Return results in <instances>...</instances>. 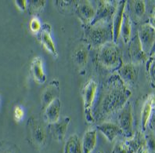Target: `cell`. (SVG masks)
Returning <instances> with one entry per match:
<instances>
[{
    "instance_id": "obj_1",
    "label": "cell",
    "mask_w": 155,
    "mask_h": 153,
    "mask_svg": "<svg viewBox=\"0 0 155 153\" xmlns=\"http://www.w3.org/2000/svg\"><path fill=\"white\" fill-rule=\"evenodd\" d=\"M132 93L119 76L110 77L102 91L98 104V111L102 116L113 114L126 104Z\"/></svg>"
},
{
    "instance_id": "obj_2",
    "label": "cell",
    "mask_w": 155,
    "mask_h": 153,
    "mask_svg": "<svg viewBox=\"0 0 155 153\" xmlns=\"http://www.w3.org/2000/svg\"><path fill=\"white\" fill-rule=\"evenodd\" d=\"M86 36L95 46H102L107 42H114L113 25H110L108 21L89 25L86 29Z\"/></svg>"
},
{
    "instance_id": "obj_3",
    "label": "cell",
    "mask_w": 155,
    "mask_h": 153,
    "mask_svg": "<svg viewBox=\"0 0 155 153\" xmlns=\"http://www.w3.org/2000/svg\"><path fill=\"white\" fill-rule=\"evenodd\" d=\"M100 62L108 68H119L122 65L121 55L119 48L115 42H110L101 46L99 53Z\"/></svg>"
},
{
    "instance_id": "obj_4",
    "label": "cell",
    "mask_w": 155,
    "mask_h": 153,
    "mask_svg": "<svg viewBox=\"0 0 155 153\" xmlns=\"http://www.w3.org/2000/svg\"><path fill=\"white\" fill-rule=\"evenodd\" d=\"M97 84L93 80H89L85 84L82 90L85 119L88 123H93L95 120L93 113V107L97 97Z\"/></svg>"
},
{
    "instance_id": "obj_5",
    "label": "cell",
    "mask_w": 155,
    "mask_h": 153,
    "mask_svg": "<svg viewBox=\"0 0 155 153\" xmlns=\"http://www.w3.org/2000/svg\"><path fill=\"white\" fill-rule=\"evenodd\" d=\"M118 126L123 131L124 136L127 138H133L134 136L133 132V108L130 102H127L118 113Z\"/></svg>"
},
{
    "instance_id": "obj_6",
    "label": "cell",
    "mask_w": 155,
    "mask_h": 153,
    "mask_svg": "<svg viewBox=\"0 0 155 153\" xmlns=\"http://www.w3.org/2000/svg\"><path fill=\"white\" fill-rule=\"evenodd\" d=\"M137 35L146 54L149 53L153 49L154 44L155 30L150 26L149 24H147L140 27Z\"/></svg>"
},
{
    "instance_id": "obj_7",
    "label": "cell",
    "mask_w": 155,
    "mask_h": 153,
    "mask_svg": "<svg viewBox=\"0 0 155 153\" xmlns=\"http://www.w3.org/2000/svg\"><path fill=\"white\" fill-rule=\"evenodd\" d=\"M97 6L96 15L94 19L90 25H93L96 23L102 22V21H108V19L114 17L116 11V7L111 4V2L108 1H101L99 2Z\"/></svg>"
},
{
    "instance_id": "obj_8",
    "label": "cell",
    "mask_w": 155,
    "mask_h": 153,
    "mask_svg": "<svg viewBox=\"0 0 155 153\" xmlns=\"http://www.w3.org/2000/svg\"><path fill=\"white\" fill-rule=\"evenodd\" d=\"M31 137L33 144L37 148H42L46 141V132L42 124L33 121L31 126Z\"/></svg>"
},
{
    "instance_id": "obj_9",
    "label": "cell",
    "mask_w": 155,
    "mask_h": 153,
    "mask_svg": "<svg viewBox=\"0 0 155 153\" xmlns=\"http://www.w3.org/2000/svg\"><path fill=\"white\" fill-rule=\"evenodd\" d=\"M70 117H64V119L57 121L53 124H49V131L51 135L57 141H62L64 138L65 134L68 131V125L70 123Z\"/></svg>"
},
{
    "instance_id": "obj_10",
    "label": "cell",
    "mask_w": 155,
    "mask_h": 153,
    "mask_svg": "<svg viewBox=\"0 0 155 153\" xmlns=\"http://www.w3.org/2000/svg\"><path fill=\"white\" fill-rule=\"evenodd\" d=\"M61 111V101L59 98L55 99L45 108L44 119L49 124L57 123L60 119Z\"/></svg>"
},
{
    "instance_id": "obj_11",
    "label": "cell",
    "mask_w": 155,
    "mask_h": 153,
    "mask_svg": "<svg viewBox=\"0 0 155 153\" xmlns=\"http://www.w3.org/2000/svg\"><path fill=\"white\" fill-rule=\"evenodd\" d=\"M126 6V1H121L119 2L117 7L116 8V11L114 15L113 20V36H114V42L118 40L121 33V27L122 25L123 17L125 13V8Z\"/></svg>"
},
{
    "instance_id": "obj_12",
    "label": "cell",
    "mask_w": 155,
    "mask_h": 153,
    "mask_svg": "<svg viewBox=\"0 0 155 153\" xmlns=\"http://www.w3.org/2000/svg\"><path fill=\"white\" fill-rule=\"evenodd\" d=\"M129 54L133 64H140L145 61L146 53L143 49L138 35L132 39L129 45Z\"/></svg>"
},
{
    "instance_id": "obj_13",
    "label": "cell",
    "mask_w": 155,
    "mask_h": 153,
    "mask_svg": "<svg viewBox=\"0 0 155 153\" xmlns=\"http://www.w3.org/2000/svg\"><path fill=\"white\" fill-rule=\"evenodd\" d=\"M97 130L100 131L106 137L109 141L113 142L115 138L118 136H124L123 131L118 125L113 123H104L98 125L97 127Z\"/></svg>"
},
{
    "instance_id": "obj_14",
    "label": "cell",
    "mask_w": 155,
    "mask_h": 153,
    "mask_svg": "<svg viewBox=\"0 0 155 153\" xmlns=\"http://www.w3.org/2000/svg\"><path fill=\"white\" fill-rule=\"evenodd\" d=\"M40 41L43 45L45 49H47L49 53H52L55 57H57V51L56 49L55 44L51 37V32L50 28L47 24H45L42 27V29L40 31Z\"/></svg>"
},
{
    "instance_id": "obj_15",
    "label": "cell",
    "mask_w": 155,
    "mask_h": 153,
    "mask_svg": "<svg viewBox=\"0 0 155 153\" xmlns=\"http://www.w3.org/2000/svg\"><path fill=\"white\" fill-rule=\"evenodd\" d=\"M76 12L78 17L85 25H90L96 15L95 9L92 6V5L87 2L78 4L77 6Z\"/></svg>"
},
{
    "instance_id": "obj_16",
    "label": "cell",
    "mask_w": 155,
    "mask_h": 153,
    "mask_svg": "<svg viewBox=\"0 0 155 153\" xmlns=\"http://www.w3.org/2000/svg\"><path fill=\"white\" fill-rule=\"evenodd\" d=\"M126 143L134 153H149L146 137L141 133H136L130 140L127 141Z\"/></svg>"
},
{
    "instance_id": "obj_17",
    "label": "cell",
    "mask_w": 155,
    "mask_h": 153,
    "mask_svg": "<svg viewBox=\"0 0 155 153\" xmlns=\"http://www.w3.org/2000/svg\"><path fill=\"white\" fill-rule=\"evenodd\" d=\"M60 87L59 83L57 81L51 83L44 90L42 96V104L43 108H46L52 101L55 99L59 98Z\"/></svg>"
},
{
    "instance_id": "obj_18",
    "label": "cell",
    "mask_w": 155,
    "mask_h": 153,
    "mask_svg": "<svg viewBox=\"0 0 155 153\" xmlns=\"http://www.w3.org/2000/svg\"><path fill=\"white\" fill-rule=\"evenodd\" d=\"M31 72L35 81L38 83H44L46 80V76L43 68L42 57H36L33 59L31 65Z\"/></svg>"
},
{
    "instance_id": "obj_19",
    "label": "cell",
    "mask_w": 155,
    "mask_h": 153,
    "mask_svg": "<svg viewBox=\"0 0 155 153\" xmlns=\"http://www.w3.org/2000/svg\"><path fill=\"white\" fill-rule=\"evenodd\" d=\"M97 143V132L96 130H89L84 134L81 141L83 153H92Z\"/></svg>"
},
{
    "instance_id": "obj_20",
    "label": "cell",
    "mask_w": 155,
    "mask_h": 153,
    "mask_svg": "<svg viewBox=\"0 0 155 153\" xmlns=\"http://www.w3.org/2000/svg\"><path fill=\"white\" fill-rule=\"evenodd\" d=\"M118 76L124 83H131L135 81L137 77V71L136 69L135 64H122L118 68Z\"/></svg>"
},
{
    "instance_id": "obj_21",
    "label": "cell",
    "mask_w": 155,
    "mask_h": 153,
    "mask_svg": "<svg viewBox=\"0 0 155 153\" xmlns=\"http://www.w3.org/2000/svg\"><path fill=\"white\" fill-rule=\"evenodd\" d=\"M64 153H83L81 141L77 134H73L68 138L65 143Z\"/></svg>"
},
{
    "instance_id": "obj_22",
    "label": "cell",
    "mask_w": 155,
    "mask_h": 153,
    "mask_svg": "<svg viewBox=\"0 0 155 153\" xmlns=\"http://www.w3.org/2000/svg\"><path fill=\"white\" fill-rule=\"evenodd\" d=\"M131 36H132V21H131L129 14L125 11L122 25L121 27L120 36L122 37V39L125 42V43H128L131 39Z\"/></svg>"
},
{
    "instance_id": "obj_23",
    "label": "cell",
    "mask_w": 155,
    "mask_h": 153,
    "mask_svg": "<svg viewBox=\"0 0 155 153\" xmlns=\"http://www.w3.org/2000/svg\"><path fill=\"white\" fill-rule=\"evenodd\" d=\"M153 108H154V107L153 106V104L147 99V100L144 102L142 111H141V126H142L143 131H146L148 121H149Z\"/></svg>"
},
{
    "instance_id": "obj_24",
    "label": "cell",
    "mask_w": 155,
    "mask_h": 153,
    "mask_svg": "<svg viewBox=\"0 0 155 153\" xmlns=\"http://www.w3.org/2000/svg\"><path fill=\"white\" fill-rule=\"evenodd\" d=\"M112 153H134L126 141H117L112 150Z\"/></svg>"
},
{
    "instance_id": "obj_25",
    "label": "cell",
    "mask_w": 155,
    "mask_h": 153,
    "mask_svg": "<svg viewBox=\"0 0 155 153\" xmlns=\"http://www.w3.org/2000/svg\"><path fill=\"white\" fill-rule=\"evenodd\" d=\"M133 10L134 13L137 17H141L146 11V4L144 1L142 0H138V1H135L133 2Z\"/></svg>"
},
{
    "instance_id": "obj_26",
    "label": "cell",
    "mask_w": 155,
    "mask_h": 153,
    "mask_svg": "<svg viewBox=\"0 0 155 153\" xmlns=\"http://www.w3.org/2000/svg\"><path fill=\"white\" fill-rule=\"evenodd\" d=\"M147 72L152 84L155 86V57H151L147 62Z\"/></svg>"
},
{
    "instance_id": "obj_27",
    "label": "cell",
    "mask_w": 155,
    "mask_h": 153,
    "mask_svg": "<svg viewBox=\"0 0 155 153\" xmlns=\"http://www.w3.org/2000/svg\"><path fill=\"white\" fill-rule=\"evenodd\" d=\"M147 146L149 152L155 153V136L152 134H149L146 136Z\"/></svg>"
},
{
    "instance_id": "obj_28",
    "label": "cell",
    "mask_w": 155,
    "mask_h": 153,
    "mask_svg": "<svg viewBox=\"0 0 155 153\" xmlns=\"http://www.w3.org/2000/svg\"><path fill=\"white\" fill-rule=\"evenodd\" d=\"M30 29L33 32H38L41 31V29H42V25H41L40 21L38 18L34 17V18L31 21Z\"/></svg>"
},
{
    "instance_id": "obj_29",
    "label": "cell",
    "mask_w": 155,
    "mask_h": 153,
    "mask_svg": "<svg viewBox=\"0 0 155 153\" xmlns=\"http://www.w3.org/2000/svg\"><path fill=\"white\" fill-rule=\"evenodd\" d=\"M14 117L17 121H20L24 117V111L20 106H17L14 110Z\"/></svg>"
},
{
    "instance_id": "obj_30",
    "label": "cell",
    "mask_w": 155,
    "mask_h": 153,
    "mask_svg": "<svg viewBox=\"0 0 155 153\" xmlns=\"http://www.w3.org/2000/svg\"><path fill=\"white\" fill-rule=\"evenodd\" d=\"M147 125H149V127L151 129L152 131H155V108H153V111H152L151 115H150V117Z\"/></svg>"
},
{
    "instance_id": "obj_31",
    "label": "cell",
    "mask_w": 155,
    "mask_h": 153,
    "mask_svg": "<svg viewBox=\"0 0 155 153\" xmlns=\"http://www.w3.org/2000/svg\"><path fill=\"white\" fill-rule=\"evenodd\" d=\"M77 56V60L78 61V63H83L84 61H85V59H86V53H85V51L80 50L79 52H78V54L76 55Z\"/></svg>"
},
{
    "instance_id": "obj_32",
    "label": "cell",
    "mask_w": 155,
    "mask_h": 153,
    "mask_svg": "<svg viewBox=\"0 0 155 153\" xmlns=\"http://www.w3.org/2000/svg\"><path fill=\"white\" fill-rule=\"evenodd\" d=\"M17 3H20V4H17V6H19L20 9L21 10H25L27 7V2L26 1H16Z\"/></svg>"
},
{
    "instance_id": "obj_33",
    "label": "cell",
    "mask_w": 155,
    "mask_h": 153,
    "mask_svg": "<svg viewBox=\"0 0 155 153\" xmlns=\"http://www.w3.org/2000/svg\"><path fill=\"white\" fill-rule=\"evenodd\" d=\"M149 25L151 27L152 29H153L155 30V17L154 16H152L149 18Z\"/></svg>"
},
{
    "instance_id": "obj_34",
    "label": "cell",
    "mask_w": 155,
    "mask_h": 153,
    "mask_svg": "<svg viewBox=\"0 0 155 153\" xmlns=\"http://www.w3.org/2000/svg\"><path fill=\"white\" fill-rule=\"evenodd\" d=\"M4 153H12V151H6V152Z\"/></svg>"
},
{
    "instance_id": "obj_35",
    "label": "cell",
    "mask_w": 155,
    "mask_h": 153,
    "mask_svg": "<svg viewBox=\"0 0 155 153\" xmlns=\"http://www.w3.org/2000/svg\"><path fill=\"white\" fill-rule=\"evenodd\" d=\"M153 16H154V17H155V10H154V11H153Z\"/></svg>"
},
{
    "instance_id": "obj_36",
    "label": "cell",
    "mask_w": 155,
    "mask_h": 153,
    "mask_svg": "<svg viewBox=\"0 0 155 153\" xmlns=\"http://www.w3.org/2000/svg\"><path fill=\"white\" fill-rule=\"evenodd\" d=\"M97 153H103V152H102V151H98V152H97Z\"/></svg>"
}]
</instances>
